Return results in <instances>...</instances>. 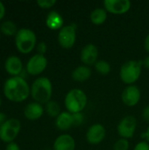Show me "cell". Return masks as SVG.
I'll return each mask as SVG.
<instances>
[{
	"label": "cell",
	"mask_w": 149,
	"mask_h": 150,
	"mask_svg": "<svg viewBox=\"0 0 149 150\" xmlns=\"http://www.w3.org/2000/svg\"><path fill=\"white\" fill-rule=\"evenodd\" d=\"M3 91L4 97L14 103H20L27 99L31 95V87L25 78L21 76H11L4 83Z\"/></svg>",
	"instance_id": "1"
},
{
	"label": "cell",
	"mask_w": 149,
	"mask_h": 150,
	"mask_svg": "<svg viewBox=\"0 0 149 150\" xmlns=\"http://www.w3.org/2000/svg\"><path fill=\"white\" fill-rule=\"evenodd\" d=\"M53 86L51 81L46 76H40L34 80L31 86V96L34 102L40 105L47 104L51 100Z\"/></svg>",
	"instance_id": "2"
},
{
	"label": "cell",
	"mask_w": 149,
	"mask_h": 150,
	"mask_svg": "<svg viewBox=\"0 0 149 150\" xmlns=\"http://www.w3.org/2000/svg\"><path fill=\"white\" fill-rule=\"evenodd\" d=\"M88 102L87 95L81 89H72L70 90L65 97L64 105L67 112L71 114L82 112L86 107Z\"/></svg>",
	"instance_id": "3"
},
{
	"label": "cell",
	"mask_w": 149,
	"mask_h": 150,
	"mask_svg": "<svg viewBox=\"0 0 149 150\" xmlns=\"http://www.w3.org/2000/svg\"><path fill=\"white\" fill-rule=\"evenodd\" d=\"M37 45L35 33L29 28H20L15 36V46L21 54L31 53Z\"/></svg>",
	"instance_id": "4"
},
{
	"label": "cell",
	"mask_w": 149,
	"mask_h": 150,
	"mask_svg": "<svg viewBox=\"0 0 149 150\" xmlns=\"http://www.w3.org/2000/svg\"><path fill=\"white\" fill-rule=\"evenodd\" d=\"M142 62L137 60H130L126 62L120 68L119 76L123 83L133 85L138 81L141 75Z\"/></svg>",
	"instance_id": "5"
},
{
	"label": "cell",
	"mask_w": 149,
	"mask_h": 150,
	"mask_svg": "<svg viewBox=\"0 0 149 150\" xmlns=\"http://www.w3.org/2000/svg\"><path fill=\"white\" fill-rule=\"evenodd\" d=\"M21 129V123L18 119H8L0 127V140L5 143L13 142Z\"/></svg>",
	"instance_id": "6"
},
{
	"label": "cell",
	"mask_w": 149,
	"mask_h": 150,
	"mask_svg": "<svg viewBox=\"0 0 149 150\" xmlns=\"http://www.w3.org/2000/svg\"><path fill=\"white\" fill-rule=\"evenodd\" d=\"M57 40L61 47L65 49L73 47L76 40V26L75 25H64L59 30Z\"/></svg>",
	"instance_id": "7"
},
{
	"label": "cell",
	"mask_w": 149,
	"mask_h": 150,
	"mask_svg": "<svg viewBox=\"0 0 149 150\" xmlns=\"http://www.w3.org/2000/svg\"><path fill=\"white\" fill-rule=\"evenodd\" d=\"M47 67V59L45 55L36 54L32 55L26 62L25 71L31 76H38L44 72Z\"/></svg>",
	"instance_id": "8"
},
{
	"label": "cell",
	"mask_w": 149,
	"mask_h": 150,
	"mask_svg": "<svg viewBox=\"0 0 149 150\" xmlns=\"http://www.w3.org/2000/svg\"><path fill=\"white\" fill-rule=\"evenodd\" d=\"M137 127V120L133 116L124 117L117 127L119 135L124 139H130L134 135Z\"/></svg>",
	"instance_id": "9"
},
{
	"label": "cell",
	"mask_w": 149,
	"mask_h": 150,
	"mask_svg": "<svg viewBox=\"0 0 149 150\" xmlns=\"http://www.w3.org/2000/svg\"><path fill=\"white\" fill-rule=\"evenodd\" d=\"M132 6L129 0H105L104 7L107 12L112 14H124L127 12Z\"/></svg>",
	"instance_id": "10"
},
{
	"label": "cell",
	"mask_w": 149,
	"mask_h": 150,
	"mask_svg": "<svg viewBox=\"0 0 149 150\" xmlns=\"http://www.w3.org/2000/svg\"><path fill=\"white\" fill-rule=\"evenodd\" d=\"M106 136V130L101 124H94L90 127L86 133V140L90 144L97 145L101 143Z\"/></svg>",
	"instance_id": "11"
},
{
	"label": "cell",
	"mask_w": 149,
	"mask_h": 150,
	"mask_svg": "<svg viewBox=\"0 0 149 150\" xmlns=\"http://www.w3.org/2000/svg\"><path fill=\"white\" fill-rule=\"evenodd\" d=\"M141 97V91L135 85H128L125 88L121 94V99L123 103L129 107L135 106L140 102Z\"/></svg>",
	"instance_id": "12"
},
{
	"label": "cell",
	"mask_w": 149,
	"mask_h": 150,
	"mask_svg": "<svg viewBox=\"0 0 149 150\" xmlns=\"http://www.w3.org/2000/svg\"><path fill=\"white\" fill-rule=\"evenodd\" d=\"M98 57V48L94 44L85 45L81 51V61L86 66L95 65L97 62Z\"/></svg>",
	"instance_id": "13"
},
{
	"label": "cell",
	"mask_w": 149,
	"mask_h": 150,
	"mask_svg": "<svg viewBox=\"0 0 149 150\" xmlns=\"http://www.w3.org/2000/svg\"><path fill=\"white\" fill-rule=\"evenodd\" d=\"M4 69L11 76H18L23 72V62L17 55H10L4 62Z\"/></svg>",
	"instance_id": "14"
},
{
	"label": "cell",
	"mask_w": 149,
	"mask_h": 150,
	"mask_svg": "<svg viewBox=\"0 0 149 150\" xmlns=\"http://www.w3.org/2000/svg\"><path fill=\"white\" fill-rule=\"evenodd\" d=\"M45 109L43 108L42 105L37 102L29 103L24 109V116L31 121H35L40 119L44 113Z\"/></svg>",
	"instance_id": "15"
},
{
	"label": "cell",
	"mask_w": 149,
	"mask_h": 150,
	"mask_svg": "<svg viewBox=\"0 0 149 150\" xmlns=\"http://www.w3.org/2000/svg\"><path fill=\"white\" fill-rule=\"evenodd\" d=\"M54 150H75L76 142L69 134H61L58 136L53 145Z\"/></svg>",
	"instance_id": "16"
},
{
	"label": "cell",
	"mask_w": 149,
	"mask_h": 150,
	"mask_svg": "<svg viewBox=\"0 0 149 150\" xmlns=\"http://www.w3.org/2000/svg\"><path fill=\"white\" fill-rule=\"evenodd\" d=\"M64 19L62 16L56 11H50L46 18V25L50 30H60L64 26Z\"/></svg>",
	"instance_id": "17"
},
{
	"label": "cell",
	"mask_w": 149,
	"mask_h": 150,
	"mask_svg": "<svg viewBox=\"0 0 149 150\" xmlns=\"http://www.w3.org/2000/svg\"><path fill=\"white\" fill-rule=\"evenodd\" d=\"M55 126L59 130L66 131L73 127V116L68 112H61L55 120Z\"/></svg>",
	"instance_id": "18"
},
{
	"label": "cell",
	"mask_w": 149,
	"mask_h": 150,
	"mask_svg": "<svg viewBox=\"0 0 149 150\" xmlns=\"http://www.w3.org/2000/svg\"><path fill=\"white\" fill-rule=\"evenodd\" d=\"M91 74H92V71L89 66L82 65V66L76 67L72 71L71 76H72L73 80L76 82H84L90 79V77L91 76Z\"/></svg>",
	"instance_id": "19"
},
{
	"label": "cell",
	"mask_w": 149,
	"mask_h": 150,
	"mask_svg": "<svg viewBox=\"0 0 149 150\" xmlns=\"http://www.w3.org/2000/svg\"><path fill=\"white\" fill-rule=\"evenodd\" d=\"M90 18L94 25H102L107 18V11L105 8H96L90 12Z\"/></svg>",
	"instance_id": "20"
},
{
	"label": "cell",
	"mask_w": 149,
	"mask_h": 150,
	"mask_svg": "<svg viewBox=\"0 0 149 150\" xmlns=\"http://www.w3.org/2000/svg\"><path fill=\"white\" fill-rule=\"evenodd\" d=\"M0 31L1 33H3L7 37H11V36L15 37L17 33L18 32V29L17 25L12 20H4V22H2L0 25Z\"/></svg>",
	"instance_id": "21"
},
{
	"label": "cell",
	"mask_w": 149,
	"mask_h": 150,
	"mask_svg": "<svg viewBox=\"0 0 149 150\" xmlns=\"http://www.w3.org/2000/svg\"><path fill=\"white\" fill-rule=\"evenodd\" d=\"M45 111L47 113V115L52 118H57L60 115V113L61 112L60 105L57 102L53 101V100H50L48 103L46 104Z\"/></svg>",
	"instance_id": "22"
},
{
	"label": "cell",
	"mask_w": 149,
	"mask_h": 150,
	"mask_svg": "<svg viewBox=\"0 0 149 150\" xmlns=\"http://www.w3.org/2000/svg\"><path fill=\"white\" fill-rule=\"evenodd\" d=\"M94 66H95V69L97 70V72L101 74V75H108L111 71L110 63L105 60L97 61Z\"/></svg>",
	"instance_id": "23"
},
{
	"label": "cell",
	"mask_w": 149,
	"mask_h": 150,
	"mask_svg": "<svg viewBox=\"0 0 149 150\" xmlns=\"http://www.w3.org/2000/svg\"><path fill=\"white\" fill-rule=\"evenodd\" d=\"M129 142L127 139L120 138L113 145V150H129Z\"/></svg>",
	"instance_id": "24"
},
{
	"label": "cell",
	"mask_w": 149,
	"mask_h": 150,
	"mask_svg": "<svg viewBox=\"0 0 149 150\" xmlns=\"http://www.w3.org/2000/svg\"><path fill=\"white\" fill-rule=\"evenodd\" d=\"M36 3L38 6L42 9H49L56 4V1L55 0H38Z\"/></svg>",
	"instance_id": "25"
},
{
	"label": "cell",
	"mask_w": 149,
	"mask_h": 150,
	"mask_svg": "<svg viewBox=\"0 0 149 150\" xmlns=\"http://www.w3.org/2000/svg\"><path fill=\"white\" fill-rule=\"evenodd\" d=\"M73 116V126H80L83 122V115L82 112L74 113Z\"/></svg>",
	"instance_id": "26"
},
{
	"label": "cell",
	"mask_w": 149,
	"mask_h": 150,
	"mask_svg": "<svg viewBox=\"0 0 149 150\" xmlns=\"http://www.w3.org/2000/svg\"><path fill=\"white\" fill-rule=\"evenodd\" d=\"M36 49L39 54H42L44 55L47 50V45L46 44L45 41H40L36 45Z\"/></svg>",
	"instance_id": "27"
},
{
	"label": "cell",
	"mask_w": 149,
	"mask_h": 150,
	"mask_svg": "<svg viewBox=\"0 0 149 150\" xmlns=\"http://www.w3.org/2000/svg\"><path fill=\"white\" fill-rule=\"evenodd\" d=\"M133 150H149V143L148 142H141L134 147Z\"/></svg>",
	"instance_id": "28"
},
{
	"label": "cell",
	"mask_w": 149,
	"mask_h": 150,
	"mask_svg": "<svg viewBox=\"0 0 149 150\" xmlns=\"http://www.w3.org/2000/svg\"><path fill=\"white\" fill-rule=\"evenodd\" d=\"M5 150H20L19 146L16 143V142H10L6 145Z\"/></svg>",
	"instance_id": "29"
},
{
	"label": "cell",
	"mask_w": 149,
	"mask_h": 150,
	"mask_svg": "<svg viewBox=\"0 0 149 150\" xmlns=\"http://www.w3.org/2000/svg\"><path fill=\"white\" fill-rule=\"evenodd\" d=\"M142 117L145 120V121L149 122V105L144 108L143 112H142Z\"/></svg>",
	"instance_id": "30"
},
{
	"label": "cell",
	"mask_w": 149,
	"mask_h": 150,
	"mask_svg": "<svg viewBox=\"0 0 149 150\" xmlns=\"http://www.w3.org/2000/svg\"><path fill=\"white\" fill-rule=\"evenodd\" d=\"M4 15H5V6L3 4V2L0 1V20L4 18Z\"/></svg>",
	"instance_id": "31"
},
{
	"label": "cell",
	"mask_w": 149,
	"mask_h": 150,
	"mask_svg": "<svg viewBox=\"0 0 149 150\" xmlns=\"http://www.w3.org/2000/svg\"><path fill=\"white\" fill-rule=\"evenodd\" d=\"M7 120H8V119H7L6 114L4 113V112H0V127L4 124V122H5Z\"/></svg>",
	"instance_id": "32"
},
{
	"label": "cell",
	"mask_w": 149,
	"mask_h": 150,
	"mask_svg": "<svg viewBox=\"0 0 149 150\" xmlns=\"http://www.w3.org/2000/svg\"><path fill=\"white\" fill-rule=\"evenodd\" d=\"M144 47H145L146 51L149 53V33L148 34V36L146 37V39H145V41H144Z\"/></svg>",
	"instance_id": "33"
},
{
	"label": "cell",
	"mask_w": 149,
	"mask_h": 150,
	"mask_svg": "<svg viewBox=\"0 0 149 150\" xmlns=\"http://www.w3.org/2000/svg\"><path fill=\"white\" fill-rule=\"evenodd\" d=\"M142 64H143L147 69H149V55L148 56H147V57L144 59V61L142 62Z\"/></svg>",
	"instance_id": "34"
},
{
	"label": "cell",
	"mask_w": 149,
	"mask_h": 150,
	"mask_svg": "<svg viewBox=\"0 0 149 150\" xmlns=\"http://www.w3.org/2000/svg\"><path fill=\"white\" fill-rule=\"evenodd\" d=\"M142 137H143V138H145V139L148 141V142L149 143V127H148L147 131H146L145 133H143V135H142Z\"/></svg>",
	"instance_id": "35"
},
{
	"label": "cell",
	"mask_w": 149,
	"mask_h": 150,
	"mask_svg": "<svg viewBox=\"0 0 149 150\" xmlns=\"http://www.w3.org/2000/svg\"><path fill=\"white\" fill-rule=\"evenodd\" d=\"M1 105H2V98H0V107H1Z\"/></svg>",
	"instance_id": "36"
},
{
	"label": "cell",
	"mask_w": 149,
	"mask_h": 150,
	"mask_svg": "<svg viewBox=\"0 0 149 150\" xmlns=\"http://www.w3.org/2000/svg\"><path fill=\"white\" fill-rule=\"evenodd\" d=\"M0 36H1V31H0Z\"/></svg>",
	"instance_id": "37"
}]
</instances>
